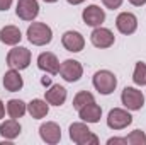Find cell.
I'll use <instances>...</instances> for the list:
<instances>
[{"label":"cell","mask_w":146,"mask_h":145,"mask_svg":"<svg viewBox=\"0 0 146 145\" xmlns=\"http://www.w3.org/2000/svg\"><path fill=\"white\" fill-rule=\"evenodd\" d=\"M21 123L17 121V119H14V118H10V119H7V121H3V123H0V135L5 138V140H14V138H17L19 135H21Z\"/></svg>","instance_id":"19"},{"label":"cell","mask_w":146,"mask_h":145,"mask_svg":"<svg viewBox=\"0 0 146 145\" xmlns=\"http://www.w3.org/2000/svg\"><path fill=\"white\" fill-rule=\"evenodd\" d=\"M7 113H9L10 118L19 119L27 113V104L24 101H21V99H10L7 103Z\"/></svg>","instance_id":"21"},{"label":"cell","mask_w":146,"mask_h":145,"mask_svg":"<svg viewBox=\"0 0 146 145\" xmlns=\"http://www.w3.org/2000/svg\"><path fill=\"white\" fill-rule=\"evenodd\" d=\"M70 138L76 145H99V137L92 133L85 123L70 125Z\"/></svg>","instance_id":"2"},{"label":"cell","mask_w":146,"mask_h":145,"mask_svg":"<svg viewBox=\"0 0 146 145\" xmlns=\"http://www.w3.org/2000/svg\"><path fill=\"white\" fill-rule=\"evenodd\" d=\"M60 75L63 77V80L66 82H78L83 75V67L80 62L76 60H65L63 63H60Z\"/></svg>","instance_id":"7"},{"label":"cell","mask_w":146,"mask_h":145,"mask_svg":"<svg viewBox=\"0 0 146 145\" xmlns=\"http://www.w3.org/2000/svg\"><path fill=\"white\" fill-rule=\"evenodd\" d=\"M61 43H63V46H65L66 51L78 53L85 46V38L82 36V33H78V31H66L61 36Z\"/></svg>","instance_id":"14"},{"label":"cell","mask_w":146,"mask_h":145,"mask_svg":"<svg viewBox=\"0 0 146 145\" xmlns=\"http://www.w3.org/2000/svg\"><path fill=\"white\" fill-rule=\"evenodd\" d=\"M78 116L85 123H99L100 121V116H102V108L94 101V103L83 106L82 109H78Z\"/></svg>","instance_id":"16"},{"label":"cell","mask_w":146,"mask_h":145,"mask_svg":"<svg viewBox=\"0 0 146 145\" xmlns=\"http://www.w3.org/2000/svg\"><path fill=\"white\" fill-rule=\"evenodd\" d=\"M5 116V106H3V103H2V99H0V119Z\"/></svg>","instance_id":"30"},{"label":"cell","mask_w":146,"mask_h":145,"mask_svg":"<svg viewBox=\"0 0 146 145\" xmlns=\"http://www.w3.org/2000/svg\"><path fill=\"white\" fill-rule=\"evenodd\" d=\"M37 67H39V70L49 73V75H56L60 72V62H58L56 55L51 51H44L37 56Z\"/></svg>","instance_id":"13"},{"label":"cell","mask_w":146,"mask_h":145,"mask_svg":"<svg viewBox=\"0 0 146 145\" xmlns=\"http://www.w3.org/2000/svg\"><path fill=\"white\" fill-rule=\"evenodd\" d=\"M66 89L60 84H54V85H49V89L46 91L44 94V99L48 101V104H53V106H61L65 104L66 101Z\"/></svg>","instance_id":"15"},{"label":"cell","mask_w":146,"mask_h":145,"mask_svg":"<svg viewBox=\"0 0 146 145\" xmlns=\"http://www.w3.org/2000/svg\"><path fill=\"white\" fill-rule=\"evenodd\" d=\"M133 82L136 85H146V63L138 62L134 67V73H133Z\"/></svg>","instance_id":"23"},{"label":"cell","mask_w":146,"mask_h":145,"mask_svg":"<svg viewBox=\"0 0 146 145\" xmlns=\"http://www.w3.org/2000/svg\"><path fill=\"white\" fill-rule=\"evenodd\" d=\"M68 3H72V5H80V3H83L85 0H66Z\"/></svg>","instance_id":"31"},{"label":"cell","mask_w":146,"mask_h":145,"mask_svg":"<svg viewBox=\"0 0 146 145\" xmlns=\"http://www.w3.org/2000/svg\"><path fill=\"white\" fill-rule=\"evenodd\" d=\"M115 28L121 34H133L138 29V17L133 12H121L115 19Z\"/></svg>","instance_id":"11"},{"label":"cell","mask_w":146,"mask_h":145,"mask_svg":"<svg viewBox=\"0 0 146 145\" xmlns=\"http://www.w3.org/2000/svg\"><path fill=\"white\" fill-rule=\"evenodd\" d=\"M3 87L9 92H19L24 87V80H22L19 70L10 68L9 72H5V75H3Z\"/></svg>","instance_id":"17"},{"label":"cell","mask_w":146,"mask_h":145,"mask_svg":"<svg viewBox=\"0 0 146 145\" xmlns=\"http://www.w3.org/2000/svg\"><path fill=\"white\" fill-rule=\"evenodd\" d=\"M107 145H127V142H126V138L114 137V138H109L107 140Z\"/></svg>","instance_id":"26"},{"label":"cell","mask_w":146,"mask_h":145,"mask_svg":"<svg viewBox=\"0 0 146 145\" xmlns=\"http://www.w3.org/2000/svg\"><path fill=\"white\" fill-rule=\"evenodd\" d=\"M27 113L34 118V119H42L46 118V114L49 113V104L46 99H33L27 104Z\"/></svg>","instance_id":"20"},{"label":"cell","mask_w":146,"mask_h":145,"mask_svg":"<svg viewBox=\"0 0 146 145\" xmlns=\"http://www.w3.org/2000/svg\"><path fill=\"white\" fill-rule=\"evenodd\" d=\"M15 14L22 21H34L39 14L37 0H19L15 7Z\"/></svg>","instance_id":"9"},{"label":"cell","mask_w":146,"mask_h":145,"mask_svg":"<svg viewBox=\"0 0 146 145\" xmlns=\"http://www.w3.org/2000/svg\"><path fill=\"white\" fill-rule=\"evenodd\" d=\"M126 142L129 145H141V144H146V135L145 132H141V130H134V132H131L127 137H126Z\"/></svg>","instance_id":"24"},{"label":"cell","mask_w":146,"mask_h":145,"mask_svg":"<svg viewBox=\"0 0 146 145\" xmlns=\"http://www.w3.org/2000/svg\"><path fill=\"white\" fill-rule=\"evenodd\" d=\"M90 41H92V44H94L95 48L106 50V48H110V46L114 44L115 36H114V33H112L110 29L99 26V28H95V29L92 31V34H90Z\"/></svg>","instance_id":"8"},{"label":"cell","mask_w":146,"mask_h":145,"mask_svg":"<svg viewBox=\"0 0 146 145\" xmlns=\"http://www.w3.org/2000/svg\"><path fill=\"white\" fill-rule=\"evenodd\" d=\"M39 135H41L42 142H46L49 145H54L61 140V128L54 121H46V123H42L39 126Z\"/></svg>","instance_id":"12"},{"label":"cell","mask_w":146,"mask_h":145,"mask_svg":"<svg viewBox=\"0 0 146 145\" xmlns=\"http://www.w3.org/2000/svg\"><path fill=\"white\" fill-rule=\"evenodd\" d=\"M21 39H22V33L17 26H5L0 29V41L3 44L15 46L17 43H21Z\"/></svg>","instance_id":"18"},{"label":"cell","mask_w":146,"mask_h":145,"mask_svg":"<svg viewBox=\"0 0 146 145\" xmlns=\"http://www.w3.org/2000/svg\"><path fill=\"white\" fill-rule=\"evenodd\" d=\"M29 63H31V50H27L24 46H15L7 53V65L10 68H15L21 72V70L27 68Z\"/></svg>","instance_id":"4"},{"label":"cell","mask_w":146,"mask_h":145,"mask_svg":"<svg viewBox=\"0 0 146 145\" xmlns=\"http://www.w3.org/2000/svg\"><path fill=\"white\" fill-rule=\"evenodd\" d=\"M102 3L110 10H115V9H119L122 5V0H102Z\"/></svg>","instance_id":"25"},{"label":"cell","mask_w":146,"mask_h":145,"mask_svg":"<svg viewBox=\"0 0 146 145\" xmlns=\"http://www.w3.org/2000/svg\"><path fill=\"white\" fill-rule=\"evenodd\" d=\"M46 3H54V2H58V0H44Z\"/></svg>","instance_id":"32"},{"label":"cell","mask_w":146,"mask_h":145,"mask_svg":"<svg viewBox=\"0 0 146 145\" xmlns=\"http://www.w3.org/2000/svg\"><path fill=\"white\" fill-rule=\"evenodd\" d=\"M94 87L95 91H99V94L102 96H109L115 91L117 87V77L110 70H99L94 75Z\"/></svg>","instance_id":"3"},{"label":"cell","mask_w":146,"mask_h":145,"mask_svg":"<svg viewBox=\"0 0 146 145\" xmlns=\"http://www.w3.org/2000/svg\"><path fill=\"white\" fill-rule=\"evenodd\" d=\"M131 5H134V7H141V5H145L146 0H127Z\"/></svg>","instance_id":"28"},{"label":"cell","mask_w":146,"mask_h":145,"mask_svg":"<svg viewBox=\"0 0 146 145\" xmlns=\"http://www.w3.org/2000/svg\"><path fill=\"white\" fill-rule=\"evenodd\" d=\"M27 39L29 43H33L34 46H44L49 44L53 39V31L48 24L44 22H33L27 28Z\"/></svg>","instance_id":"1"},{"label":"cell","mask_w":146,"mask_h":145,"mask_svg":"<svg viewBox=\"0 0 146 145\" xmlns=\"http://www.w3.org/2000/svg\"><path fill=\"white\" fill-rule=\"evenodd\" d=\"M82 19H83V22H85L87 26H90V28H99V26H102V22L106 21V12H104V9H100L99 5H88V7L83 9Z\"/></svg>","instance_id":"10"},{"label":"cell","mask_w":146,"mask_h":145,"mask_svg":"<svg viewBox=\"0 0 146 145\" xmlns=\"http://www.w3.org/2000/svg\"><path fill=\"white\" fill-rule=\"evenodd\" d=\"M133 123V116L127 109L114 108L107 114V126L110 130H124Z\"/></svg>","instance_id":"5"},{"label":"cell","mask_w":146,"mask_h":145,"mask_svg":"<svg viewBox=\"0 0 146 145\" xmlns=\"http://www.w3.org/2000/svg\"><path fill=\"white\" fill-rule=\"evenodd\" d=\"M12 2H14V0H0V10H2V12H3V10H9L10 5H12Z\"/></svg>","instance_id":"27"},{"label":"cell","mask_w":146,"mask_h":145,"mask_svg":"<svg viewBox=\"0 0 146 145\" xmlns=\"http://www.w3.org/2000/svg\"><path fill=\"white\" fill-rule=\"evenodd\" d=\"M41 84H42L44 87H49V85H51V77H42V79H41Z\"/></svg>","instance_id":"29"},{"label":"cell","mask_w":146,"mask_h":145,"mask_svg":"<svg viewBox=\"0 0 146 145\" xmlns=\"http://www.w3.org/2000/svg\"><path fill=\"white\" fill-rule=\"evenodd\" d=\"M121 101H122L124 108L129 111H139L145 106V96L136 87H124V91L121 94Z\"/></svg>","instance_id":"6"},{"label":"cell","mask_w":146,"mask_h":145,"mask_svg":"<svg viewBox=\"0 0 146 145\" xmlns=\"http://www.w3.org/2000/svg\"><path fill=\"white\" fill-rule=\"evenodd\" d=\"M94 101H95V97H94L92 92L80 91V92L73 97V108L78 111V109H82L83 106H87V104H90V103H94Z\"/></svg>","instance_id":"22"}]
</instances>
